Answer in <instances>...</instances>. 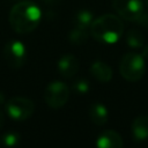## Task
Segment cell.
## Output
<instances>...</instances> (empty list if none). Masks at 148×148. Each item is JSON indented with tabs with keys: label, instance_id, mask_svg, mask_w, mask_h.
<instances>
[{
	"label": "cell",
	"instance_id": "5bb4252c",
	"mask_svg": "<svg viewBox=\"0 0 148 148\" xmlns=\"http://www.w3.org/2000/svg\"><path fill=\"white\" fill-rule=\"evenodd\" d=\"M126 43L132 49H140L145 45L143 35L136 29H130L126 34Z\"/></svg>",
	"mask_w": 148,
	"mask_h": 148
},
{
	"label": "cell",
	"instance_id": "5b68a950",
	"mask_svg": "<svg viewBox=\"0 0 148 148\" xmlns=\"http://www.w3.org/2000/svg\"><path fill=\"white\" fill-rule=\"evenodd\" d=\"M5 108L7 114L14 121H24L29 119L35 111V104L31 99L18 96L12 97L9 101H7Z\"/></svg>",
	"mask_w": 148,
	"mask_h": 148
},
{
	"label": "cell",
	"instance_id": "e0dca14e",
	"mask_svg": "<svg viewBox=\"0 0 148 148\" xmlns=\"http://www.w3.org/2000/svg\"><path fill=\"white\" fill-rule=\"evenodd\" d=\"M73 89L75 90V92L82 95V94H87V92L89 91L90 86H89V82H88L87 80L81 79V80H77V81L73 84Z\"/></svg>",
	"mask_w": 148,
	"mask_h": 148
},
{
	"label": "cell",
	"instance_id": "7a4b0ae2",
	"mask_svg": "<svg viewBox=\"0 0 148 148\" xmlns=\"http://www.w3.org/2000/svg\"><path fill=\"white\" fill-rule=\"evenodd\" d=\"M92 37L104 44L116 43L124 32V24L121 20L113 14H104L94 18L90 25Z\"/></svg>",
	"mask_w": 148,
	"mask_h": 148
},
{
	"label": "cell",
	"instance_id": "ba28073f",
	"mask_svg": "<svg viewBox=\"0 0 148 148\" xmlns=\"http://www.w3.org/2000/svg\"><path fill=\"white\" fill-rule=\"evenodd\" d=\"M80 64L74 54H64L58 61V72L62 77L71 79L79 71Z\"/></svg>",
	"mask_w": 148,
	"mask_h": 148
},
{
	"label": "cell",
	"instance_id": "2e32d148",
	"mask_svg": "<svg viewBox=\"0 0 148 148\" xmlns=\"http://www.w3.org/2000/svg\"><path fill=\"white\" fill-rule=\"evenodd\" d=\"M20 142V134L16 132H6L0 138V145L3 147H15Z\"/></svg>",
	"mask_w": 148,
	"mask_h": 148
},
{
	"label": "cell",
	"instance_id": "277c9868",
	"mask_svg": "<svg viewBox=\"0 0 148 148\" xmlns=\"http://www.w3.org/2000/svg\"><path fill=\"white\" fill-rule=\"evenodd\" d=\"M145 71V58L138 53H126L120 60L119 72L121 76L130 82L139 81L143 76Z\"/></svg>",
	"mask_w": 148,
	"mask_h": 148
},
{
	"label": "cell",
	"instance_id": "d6986e66",
	"mask_svg": "<svg viewBox=\"0 0 148 148\" xmlns=\"http://www.w3.org/2000/svg\"><path fill=\"white\" fill-rule=\"evenodd\" d=\"M3 125H5V116H3V113L0 111V130L3 127Z\"/></svg>",
	"mask_w": 148,
	"mask_h": 148
},
{
	"label": "cell",
	"instance_id": "9a60e30c",
	"mask_svg": "<svg viewBox=\"0 0 148 148\" xmlns=\"http://www.w3.org/2000/svg\"><path fill=\"white\" fill-rule=\"evenodd\" d=\"M68 39L72 44L81 45L88 39V30L75 27L74 29L71 30V32L68 35Z\"/></svg>",
	"mask_w": 148,
	"mask_h": 148
},
{
	"label": "cell",
	"instance_id": "8fae6325",
	"mask_svg": "<svg viewBox=\"0 0 148 148\" xmlns=\"http://www.w3.org/2000/svg\"><path fill=\"white\" fill-rule=\"evenodd\" d=\"M91 75L99 82L106 83L112 79V69L111 67L103 61H95L90 66Z\"/></svg>",
	"mask_w": 148,
	"mask_h": 148
},
{
	"label": "cell",
	"instance_id": "9c48e42d",
	"mask_svg": "<svg viewBox=\"0 0 148 148\" xmlns=\"http://www.w3.org/2000/svg\"><path fill=\"white\" fill-rule=\"evenodd\" d=\"M96 146L99 148H121L123 139L118 132L113 130H106L98 135Z\"/></svg>",
	"mask_w": 148,
	"mask_h": 148
},
{
	"label": "cell",
	"instance_id": "ac0fdd59",
	"mask_svg": "<svg viewBox=\"0 0 148 148\" xmlns=\"http://www.w3.org/2000/svg\"><path fill=\"white\" fill-rule=\"evenodd\" d=\"M142 57L145 59H148V45H146L143 47V50H142Z\"/></svg>",
	"mask_w": 148,
	"mask_h": 148
},
{
	"label": "cell",
	"instance_id": "52a82bcc",
	"mask_svg": "<svg viewBox=\"0 0 148 148\" xmlns=\"http://www.w3.org/2000/svg\"><path fill=\"white\" fill-rule=\"evenodd\" d=\"M3 58L9 67L21 68L27 60V49L20 40L13 39L6 43L3 47Z\"/></svg>",
	"mask_w": 148,
	"mask_h": 148
},
{
	"label": "cell",
	"instance_id": "ffe728a7",
	"mask_svg": "<svg viewBox=\"0 0 148 148\" xmlns=\"http://www.w3.org/2000/svg\"><path fill=\"white\" fill-rule=\"evenodd\" d=\"M3 102H5V95L0 91V104H2Z\"/></svg>",
	"mask_w": 148,
	"mask_h": 148
},
{
	"label": "cell",
	"instance_id": "7c38bea8",
	"mask_svg": "<svg viewBox=\"0 0 148 148\" xmlns=\"http://www.w3.org/2000/svg\"><path fill=\"white\" fill-rule=\"evenodd\" d=\"M89 117H90V120L95 125H98V126L104 125L108 121V118H109L108 109L102 103H94V104L90 105Z\"/></svg>",
	"mask_w": 148,
	"mask_h": 148
},
{
	"label": "cell",
	"instance_id": "8992f818",
	"mask_svg": "<svg viewBox=\"0 0 148 148\" xmlns=\"http://www.w3.org/2000/svg\"><path fill=\"white\" fill-rule=\"evenodd\" d=\"M69 97L68 87L61 81L50 82L44 91V101L52 109H59L64 106Z\"/></svg>",
	"mask_w": 148,
	"mask_h": 148
},
{
	"label": "cell",
	"instance_id": "44dd1931",
	"mask_svg": "<svg viewBox=\"0 0 148 148\" xmlns=\"http://www.w3.org/2000/svg\"><path fill=\"white\" fill-rule=\"evenodd\" d=\"M146 1V3H147V6H148V0H145Z\"/></svg>",
	"mask_w": 148,
	"mask_h": 148
},
{
	"label": "cell",
	"instance_id": "3957f363",
	"mask_svg": "<svg viewBox=\"0 0 148 148\" xmlns=\"http://www.w3.org/2000/svg\"><path fill=\"white\" fill-rule=\"evenodd\" d=\"M113 9L120 17L148 27V13L145 12L141 0H113Z\"/></svg>",
	"mask_w": 148,
	"mask_h": 148
},
{
	"label": "cell",
	"instance_id": "6da1fadb",
	"mask_svg": "<svg viewBox=\"0 0 148 148\" xmlns=\"http://www.w3.org/2000/svg\"><path fill=\"white\" fill-rule=\"evenodd\" d=\"M42 13L39 7L32 1H20L9 12V24L17 34L34 31L40 22Z\"/></svg>",
	"mask_w": 148,
	"mask_h": 148
},
{
	"label": "cell",
	"instance_id": "4fadbf2b",
	"mask_svg": "<svg viewBox=\"0 0 148 148\" xmlns=\"http://www.w3.org/2000/svg\"><path fill=\"white\" fill-rule=\"evenodd\" d=\"M94 21V14L88 10V9H81L79 12H76V14L74 15V24L77 28L81 29H90V25Z\"/></svg>",
	"mask_w": 148,
	"mask_h": 148
},
{
	"label": "cell",
	"instance_id": "30bf717a",
	"mask_svg": "<svg viewBox=\"0 0 148 148\" xmlns=\"http://www.w3.org/2000/svg\"><path fill=\"white\" fill-rule=\"evenodd\" d=\"M132 136L135 141H143L148 139V116L136 117L131 126Z\"/></svg>",
	"mask_w": 148,
	"mask_h": 148
}]
</instances>
